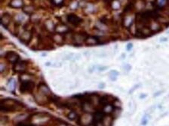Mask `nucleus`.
I'll use <instances>...</instances> for the list:
<instances>
[{"instance_id": "nucleus-1", "label": "nucleus", "mask_w": 169, "mask_h": 126, "mask_svg": "<svg viewBox=\"0 0 169 126\" xmlns=\"http://www.w3.org/2000/svg\"><path fill=\"white\" fill-rule=\"evenodd\" d=\"M20 102L15 100L6 99L1 101L0 110L3 112H14L17 109V106H20Z\"/></svg>"}, {"instance_id": "nucleus-2", "label": "nucleus", "mask_w": 169, "mask_h": 126, "mask_svg": "<svg viewBox=\"0 0 169 126\" xmlns=\"http://www.w3.org/2000/svg\"><path fill=\"white\" fill-rule=\"evenodd\" d=\"M35 86V83L32 80H22L20 85V92L23 94L32 93Z\"/></svg>"}, {"instance_id": "nucleus-3", "label": "nucleus", "mask_w": 169, "mask_h": 126, "mask_svg": "<svg viewBox=\"0 0 169 126\" xmlns=\"http://www.w3.org/2000/svg\"><path fill=\"white\" fill-rule=\"evenodd\" d=\"M5 59L11 63H16L19 61L20 56L14 51H8L5 54Z\"/></svg>"}, {"instance_id": "nucleus-4", "label": "nucleus", "mask_w": 169, "mask_h": 126, "mask_svg": "<svg viewBox=\"0 0 169 126\" xmlns=\"http://www.w3.org/2000/svg\"><path fill=\"white\" fill-rule=\"evenodd\" d=\"M105 118V113L104 112H100V111H98L94 113V117H93L92 119V123H94V125H98L99 123H102L104 122V119Z\"/></svg>"}, {"instance_id": "nucleus-5", "label": "nucleus", "mask_w": 169, "mask_h": 126, "mask_svg": "<svg viewBox=\"0 0 169 126\" xmlns=\"http://www.w3.org/2000/svg\"><path fill=\"white\" fill-rule=\"evenodd\" d=\"M67 21L69 23H71L72 25L73 26H78L81 23H82V19L80 17H79L78 16H76V14H69L67 17Z\"/></svg>"}, {"instance_id": "nucleus-6", "label": "nucleus", "mask_w": 169, "mask_h": 126, "mask_svg": "<svg viewBox=\"0 0 169 126\" xmlns=\"http://www.w3.org/2000/svg\"><path fill=\"white\" fill-rule=\"evenodd\" d=\"M27 68V63L23 61H18L14 63V69L17 72H23Z\"/></svg>"}, {"instance_id": "nucleus-7", "label": "nucleus", "mask_w": 169, "mask_h": 126, "mask_svg": "<svg viewBox=\"0 0 169 126\" xmlns=\"http://www.w3.org/2000/svg\"><path fill=\"white\" fill-rule=\"evenodd\" d=\"M168 4L169 0H155V5L158 9L164 10Z\"/></svg>"}, {"instance_id": "nucleus-8", "label": "nucleus", "mask_w": 169, "mask_h": 126, "mask_svg": "<svg viewBox=\"0 0 169 126\" xmlns=\"http://www.w3.org/2000/svg\"><path fill=\"white\" fill-rule=\"evenodd\" d=\"M38 91H39L43 96H48L51 94L50 90H49L48 87L46 85H45V84H40V85L38 86Z\"/></svg>"}, {"instance_id": "nucleus-9", "label": "nucleus", "mask_w": 169, "mask_h": 126, "mask_svg": "<svg viewBox=\"0 0 169 126\" xmlns=\"http://www.w3.org/2000/svg\"><path fill=\"white\" fill-rule=\"evenodd\" d=\"M9 5L13 8H19L23 7V0H12L10 2Z\"/></svg>"}, {"instance_id": "nucleus-10", "label": "nucleus", "mask_w": 169, "mask_h": 126, "mask_svg": "<svg viewBox=\"0 0 169 126\" xmlns=\"http://www.w3.org/2000/svg\"><path fill=\"white\" fill-rule=\"evenodd\" d=\"M10 21H11V16L8 14H3L1 17V23L3 26H7L10 23Z\"/></svg>"}, {"instance_id": "nucleus-11", "label": "nucleus", "mask_w": 169, "mask_h": 126, "mask_svg": "<svg viewBox=\"0 0 169 126\" xmlns=\"http://www.w3.org/2000/svg\"><path fill=\"white\" fill-rule=\"evenodd\" d=\"M84 42L85 44H89V45H94V44H98V40L96 37H89L85 39Z\"/></svg>"}, {"instance_id": "nucleus-12", "label": "nucleus", "mask_w": 169, "mask_h": 126, "mask_svg": "<svg viewBox=\"0 0 169 126\" xmlns=\"http://www.w3.org/2000/svg\"><path fill=\"white\" fill-rule=\"evenodd\" d=\"M23 12L26 14H33L35 12V8L32 5H25L23 7Z\"/></svg>"}, {"instance_id": "nucleus-13", "label": "nucleus", "mask_w": 169, "mask_h": 126, "mask_svg": "<svg viewBox=\"0 0 169 126\" xmlns=\"http://www.w3.org/2000/svg\"><path fill=\"white\" fill-rule=\"evenodd\" d=\"M55 31L57 33H60V34L65 33L68 31V27L64 25H59L55 28Z\"/></svg>"}, {"instance_id": "nucleus-14", "label": "nucleus", "mask_w": 169, "mask_h": 126, "mask_svg": "<svg viewBox=\"0 0 169 126\" xmlns=\"http://www.w3.org/2000/svg\"><path fill=\"white\" fill-rule=\"evenodd\" d=\"M114 107L113 105H111L110 104H107L104 105V107H103V110L102 111L104 112L105 113H112L113 111Z\"/></svg>"}, {"instance_id": "nucleus-15", "label": "nucleus", "mask_w": 169, "mask_h": 126, "mask_svg": "<svg viewBox=\"0 0 169 126\" xmlns=\"http://www.w3.org/2000/svg\"><path fill=\"white\" fill-rule=\"evenodd\" d=\"M31 37H32V35H31L30 32L27 31V32L23 33L22 36L21 37V40H23L24 41H29L31 39Z\"/></svg>"}, {"instance_id": "nucleus-16", "label": "nucleus", "mask_w": 169, "mask_h": 126, "mask_svg": "<svg viewBox=\"0 0 169 126\" xmlns=\"http://www.w3.org/2000/svg\"><path fill=\"white\" fill-rule=\"evenodd\" d=\"M8 89H9L11 91H12V90L14 91V89H15V86H16V83L13 78L10 79V80H8Z\"/></svg>"}, {"instance_id": "nucleus-17", "label": "nucleus", "mask_w": 169, "mask_h": 126, "mask_svg": "<svg viewBox=\"0 0 169 126\" xmlns=\"http://www.w3.org/2000/svg\"><path fill=\"white\" fill-rule=\"evenodd\" d=\"M110 96H104V97L101 98L100 99V101H99V103L100 104H103V105H106L107 104L110 103Z\"/></svg>"}, {"instance_id": "nucleus-18", "label": "nucleus", "mask_w": 169, "mask_h": 126, "mask_svg": "<svg viewBox=\"0 0 169 126\" xmlns=\"http://www.w3.org/2000/svg\"><path fill=\"white\" fill-rule=\"evenodd\" d=\"M67 118L69 119V120L71 121H75L77 118H78V116H77L76 113L74 112V111H71L69 112L67 115Z\"/></svg>"}, {"instance_id": "nucleus-19", "label": "nucleus", "mask_w": 169, "mask_h": 126, "mask_svg": "<svg viewBox=\"0 0 169 126\" xmlns=\"http://www.w3.org/2000/svg\"><path fill=\"white\" fill-rule=\"evenodd\" d=\"M111 6L113 10H119L121 7V4H120V2L118 0H114L113 2H112Z\"/></svg>"}, {"instance_id": "nucleus-20", "label": "nucleus", "mask_w": 169, "mask_h": 126, "mask_svg": "<svg viewBox=\"0 0 169 126\" xmlns=\"http://www.w3.org/2000/svg\"><path fill=\"white\" fill-rule=\"evenodd\" d=\"M52 3H53L54 5H57V6L61 5L63 2V0H52Z\"/></svg>"}, {"instance_id": "nucleus-21", "label": "nucleus", "mask_w": 169, "mask_h": 126, "mask_svg": "<svg viewBox=\"0 0 169 126\" xmlns=\"http://www.w3.org/2000/svg\"><path fill=\"white\" fill-rule=\"evenodd\" d=\"M119 72L117 71H115V70H112V71H110V75L109 76H115V77H118L119 76Z\"/></svg>"}, {"instance_id": "nucleus-22", "label": "nucleus", "mask_w": 169, "mask_h": 126, "mask_svg": "<svg viewBox=\"0 0 169 126\" xmlns=\"http://www.w3.org/2000/svg\"><path fill=\"white\" fill-rule=\"evenodd\" d=\"M17 20L20 21V22H21V21H22L23 19H24V17H23V16L21 15V14H18V15L17 16Z\"/></svg>"}, {"instance_id": "nucleus-23", "label": "nucleus", "mask_w": 169, "mask_h": 126, "mask_svg": "<svg viewBox=\"0 0 169 126\" xmlns=\"http://www.w3.org/2000/svg\"><path fill=\"white\" fill-rule=\"evenodd\" d=\"M4 70H5L4 64H3V63H1V64H0V71H1V73L3 72Z\"/></svg>"}, {"instance_id": "nucleus-24", "label": "nucleus", "mask_w": 169, "mask_h": 126, "mask_svg": "<svg viewBox=\"0 0 169 126\" xmlns=\"http://www.w3.org/2000/svg\"><path fill=\"white\" fill-rule=\"evenodd\" d=\"M78 5H79V4H78L77 2H73V3L71 4V8H73V9H75V8H76V7Z\"/></svg>"}, {"instance_id": "nucleus-25", "label": "nucleus", "mask_w": 169, "mask_h": 126, "mask_svg": "<svg viewBox=\"0 0 169 126\" xmlns=\"http://www.w3.org/2000/svg\"><path fill=\"white\" fill-rule=\"evenodd\" d=\"M132 47H133V44L130 43V44H128V45H127L126 49H127V50H130Z\"/></svg>"}, {"instance_id": "nucleus-26", "label": "nucleus", "mask_w": 169, "mask_h": 126, "mask_svg": "<svg viewBox=\"0 0 169 126\" xmlns=\"http://www.w3.org/2000/svg\"><path fill=\"white\" fill-rule=\"evenodd\" d=\"M54 67H60V66H61V64L59 62H57L55 63V64H54Z\"/></svg>"}, {"instance_id": "nucleus-27", "label": "nucleus", "mask_w": 169, "mask_h": 126, "mask_svg": "<svg viewBox=\"0 0 169 126\" xmlns=\"http://www.w3.org/2000/svg\"><path fill=\"white\" fill-rule=\"evenodd\" d=\"M106 68H107V67H100V68H98V70L99 71H104Z\"/></svg>"}, {"instance_id": "nucleus-28", "label": "nucleus", "mask_w": 169, "mask_h": 126, "mask_svg": "<svg viewBox=\"0 0 169 126\" xmlns=\"http://www.w3.org/2000/svg\"><path fill=\"white\" fill-rule=\"evenodd\" d=\"M104 86H105V84L104 83H100L99 85V89H104Z\"/></svg>"}, {"instance_id": "nucleus-29", "label": "nucleus", "mask_w": 169, "mask_h": 126, "mask_svg": "<svg viewBox=\"0 0 169 126\" xmlns=\"http://www.w3.org/2000/svg\"><path fill=\"white\" fill-rule=\"evenodd\" d=\"M51 65H52V64H51V62H48L45 63V65H46V66H50Z\"/></svg>"}]
</instances>
